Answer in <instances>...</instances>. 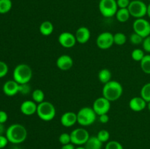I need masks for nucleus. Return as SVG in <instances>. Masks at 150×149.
Masks as SVG:
<instances>
[{
    "label": "nucleus",
    "instance_id": "f257e3e1",
    "mask_svg": "<svg viewBox=\"0 0 150 149\" xmlns=\"http://www.w3.org/2000/svg\"><path fill=\"white\" fill-rule=\"evenodd\" d=\"M5 136L10 143L13 145H18L26 140L27 130L24 126L20 124H13L7 129Z\"/></svg>",
    "mask_w": 150,
    "mask_h": 149
},
{
    "label": "nucleus",
    "instance_id": "f03ea898",
    "mask_svg": "<svg viewBox=\"0 0 150 149\" xmlns=\"http://www.w3.org/2000/svg\"><path fill=\"white\" fill-rule=\"evenodd\" d=\"M103 96L109 100L114 102L120 99L123 93V88L120 83L116 80H111L104 84L102 90Z\"/></svg>",
    "mask_w": 150,
    "mask_h": 149
},
{
    "label": "nucleus",
    "instance_id": "7ed1b4c3",
    "mask_svg": "<svg viewBox=\"0 0 150 149\" xmlns=\"http://www.w3.org/2000/svg\"><path fill=\"white\" fill-rule=\"evenodd\" d=\"M13 77L18 84L29 83L32 77V68L26 64H18L13 70Z\"/></svg>",
    "mask_w": 150,
    "mask_h": 149
},
{
    "label": "nucleus",
    "instance_id": "20e7f679",
    "mask_svg": "<svg viewBox=\"0 0 150 149\" xmlns=\"http://www.w3.org/2000/svg\"><path fill=\"white\" fill-rule=\"evenodd\" d=\"M37 115L44 121H50L56 116V108L51 102L44 101L38 105Z\"/></svg>",
    "mask_w": 150,
    "mask_h": 149
},
{
    "label": "nucleus",
    "instance_id": "39448f33",
    "mask_svg": "<svg viewBox=\"0 0 150 149\" xmlns=\"http://www.w3.org/2000/svg\"><path fill=\"white\" fill-rule=\"evenodd\" d=\"M97 115L93 108L84 107L81 108L77 112V123L82 127H88L95 123Z\"/></svg>",
    "mask_w": 150,
    "mask_h": 149
},
{
    "label": "nucleus",
    "instance_id": "423d86ee",
    "mask_svg": "<svg viewBox=\"0 0 150 149\" xmlns=\"http://www.w3.org/2000/svg\"><path fill=\"white\" fill-rule=\"evenodd\" d=\"M130 16L137 18H142L147 14V5L142 0H133L130 1L128 7Z\"/></svg>",
    "mask_w": 150,
    "mask_h": 149
},
{
    "label": "nucleus",
    "instance_id": "0eeeda50",
    "mask_svg": "<svg viewBox=\"0 0 150 149\" xmlns=\"http://www.w3.org/2000/svg\"><path fill=\"white\" fill-rule=\"evenodd\" d=\"M117 0H100L99 2V10L105 18L114 16L118 10Z\"/></svg>",
    "mask_w": 150,
    "mask_h": 149
},
{
    "label": "nucleus",
    "instance_id": "6e6552de",
    "mask_svg": "<svg viewBox=\"0 0 150 149\" xmlns=\"http://www.w3.org/2000/svg\"><path fill=\"white\" fill-rule=\"evenodd\" d=\"M71 143L76 145L81 146L84 145L90 137L89 131L84 128H77L70 133Z\"/></svg>",
    "mask_w": 150,
    "mask_h": 149
},
{
    "label": "nucleus",
    "instance_id": "1a4fd4ad",
    "mask_svg": "<svg viewBox=\"0 0 150 149\" xmlns=\"http://www.w3.org/2000/svg\"><path fill=\"white\" fill-rule=\"evenodd\" d=\"M133 29L135 33L140 35L144 39L150 35V23L144 18H137L135 20Z\"/></svg>",
    "mask_w": 150,
    "mask_h": 149
},
{
    "label": "nucleus",
    "instance_id": "9d476101",
    "mask_svg": "<svg viewBox=\"0 0 150 149\" xmlns=\"http://www.w3.org/2000/svg\"><path fill=\"white\" fill-rule=\"evenodd\" d=\"M114 42V34L111 32H102L96 39V45L102 50H106L112 47Z\"/></svg>",
    "mask_w": 150,
    "mask_h": 149
},
{
    "label": "nucleus",
    "instance_id": "9b49d317",
    "mask_svg": "<svg viewBox=\"0 0 150 149\" xmlns=\"http://www.w3.org/2000/svg\"><path fill=\"white\" fill-rule=\"evenodd\" d=\"M92 108L98 115L107 114L111 108V102L103 96H101L95 99Z\"/></svg>",
    "mask_w": 150,
    "mask_h": 149
},
{
    "label": "nucleus",
    "instance_id": "f8f14e48",
    "mask_svg": "<svg viewBox=\"0 0 150 149\" xmlns=\"http://www.w3.org/2000/svg\"><path fill=\"white\" fill-rule=\"evenodd\" d=\"M59 43L65 48H71L76 45L77 40L75 34L68 32H64L59 35Z\"/></svg>",
    "mask_w": 150,
    "mask_h": 149
},
{
    "label": "nucleus",
    "instance_id": "ddd939ff",
    "mask_svg": "<svg viewBox=\"0 0 150 149\" xmlns=\"http://www.w3.org/2000/svg\"><path fill=\"white\" fill-rule=\"evenodd\" d=\"M57 67L62 71H67L70 70L73 65V60L71 56L67 54L62 55L57 60Z\"/></svg>",
    "mask_w": 150,
    "mask_h": 149
},
{
    "label": "nucleus",
    "instance_id": "4468645a",
    "mask_svg": "<svg viewBox=\"0 0 150 149\" xmlns=\"http://www.w3.org/2000/svg\"><path fill=\"white\" fill-rule=\"evenodd\" d=\"M61 124L64 127H71L77 123V113L72 111L64 112L60 118Z\"/></svg>",
    "mask_w": 150,
    "mask_h": 149
},
{
    "label": "nucleus",
    "instance_id": "2eb2a0df",
    "mask_svg": "<svg viewBox=\"0 0 150 149\" xmlns=\"http://www.w3.org/2000/svg\"><path fill=\"white\" fill-rule=\"evenodd\" d=\"M38 105L33 100H26L21 103L20 106V110L23 115H32L37 112Z\"/></svg>",
    "mask_w": 150,
    "mask_h": 149
},
{
    "label": "nucleus",
    "instance_id": "dca6fc26",
    "mask_svg": "<svg viewBox=\"0 0 150 149\" xmlns=\"http://www.w3.org/2000/svg\"><path fill=\"white\" fill-rule=\"evenodd\" d=\"M147 106V102L142 96H135L129 102V107L134 112H141Z\"/></svg>",
    "mask_w": 150,
    "mask_h": 149
},
{
    "label": "nucleus",
    "instance_id": "f3484780",
    "mask_svg": "<svg viewBox=\"0 0 150 149\" xmlns=\"http://www.w3.org/2000/svg\"><path fill=\"white\" fill-rule=\"evenodd\" d=\"M75 36H76V40H77L79 43L85 44L90 39V31H89V29L87 27L81 26V27H79L76 30Z\"/></svg>",
    "mask_w": 150,
    "mask_h": 149
},
{
    "label": "nucleus",
    "instance_id": "a211bd4d",
    "mask_svg": "<svg viewBox=\"0 0 150 149\" xmlns=\"http://www.w3.org/2000/svg\"><path fill=\"white\" fill-rule=\"evenodd\" d=\"M19 84L14 80H7L3 86V92L8 96H15L18 93Z\"/></svg>",
    "mask_w": 150,
    "mask_h": 149
},
{
    "label": "nucleus",
    "instance_id": "6ab92c4d",
    "mask_svg": "<svg viewBox=\"0 0 150 149\" xmlns=\"http://www.w3.org/2000/svg\"><path fill=\"white\" fill-rule=\"evenodd\" d=\"M86 149H102L103 143L98 138V137H90L84 144Z\"/></svg>",
    "mask_w": 150,
    "mask_h": 149
},
{
    "label": "nucleus",
    "instance_id": "aec40b11",
    "mask_svg": "<svg viewBox=\"0 0 150 149\" xmlns=\"http://www.w3.org/2000/svg\"><path fill=\"white\" fill-rule=\"evenodd\" d=\"M40 32L43 36H49L54 32V25L49 20L43 21L39 28Z\"/></svg>",
    "mask_w": 150,
    "mask_h": 149
},
{
    "label": "nucleus",
    "instance_id": "412c9836",
    "mask_svg": "<svg viewBox=\"0 0 150 149\" xmlns=\"http://www.w3.org/2000/svg\"><path fill=\"white\" fill-rule=\"evenodd\" d=\"M117 20L120 23H125L130 17V12L127 8H120L115 15Z\"/></svg>",
    "mask_w": 150,
    "mask_h": 149
},
{
    "label": "nucleus",
    "instance_id": "4be33fe9",
    "mask_svg": "<svg viewBox=\"0 0 150 149\" xmlns=\"http://www.w3.org/2000/svg\"><path fill=\"white\" fill-rule=\"evenodd\" d=\"M98 79L103 84L111 80V72L108 69H102L98 72Z\"/></svg>",
    "mask_w": 150,
    "mask_h": 149
},
{
    "label": "nucleus",
    "instance_id": "5701e85b",
    "mask_svg": "<svg viewBox=\"0 0 150 149\" xmlns=\"http://www.w3.org/2000/svg\"><path fill=\"white\" fill-rule=\"evenodd\" d=\"M32 100L37 104H40L41 102H44L45 99V93L41 89H35L32 93Z\"/></svg>",
    "mask_w": 150,
    "mask_h": 149
},
{
    "label": "nucleus",
    "instance_id": "b1692460",
    "mask_svg": "<svg viewBox=\"0 0 150 149\" xmlns=\"http://www.w3.org/2000/svg\"><path fill=\"white\" fill-rule=\"evenodd\" d=\"M142 71L147 74H150V55H145L143 59L140 61Z\"/></svg>",
    "mask_w": 150,
    "mask_h": 149
},
{
    "label": "nucleus",
    "instance_id": "393cba45",
    "mask_svg": "<svg viewBox=\"0 0 150 149\" xmlns=\"http://www.w3.org/2000/svg\"><path fill=\"white\" fill-rule=\"evenodd\" d=\"M12 6L11 0H0V14H5L10 12Z\"/></svg>",
    "mask_w": 150,
    "mask_h": 149
},
{
    "label": "nucleus",
    "instance_id": "a878e982",
    "mask_svg": "<svg viewBox=\"0 0 150 149\" xmlns=\"http://www.w3.org/2000/svg\"><path fill=\"white\" fill-rule=\"evenodd\" d=\"M141 96L146 102H150V83H147L142 86L141 89Z\"/></svg>",
    "mask_w": 150,
    "mask_h": 149
},
{
    "label": "nucleus",
    "instance_id": "bb28decb",
    "mask_svg": "<svg viewBox=\"0 0 150 149\" xmlns=\"http://www.w3.org/2000/svg\"><path fill=\"white\" fill-rule=\"evenodd\" d=\"M114 42L117 45H123L127 42V37L124 33L117 32L114 34Z\"/></svg>",
    "mask_w": 150,
    "mask_h": 149
},
{
    "label": "nucleus",
    "instance_id": "cd10ccee",
    "mask_svg": "<svg viewBox=\"0 0 150 149\" xmlns=\"http://www.w3.org/2000/svg\"><path fill=\"white\" fill-rule=\"evenodd\" d=\"M144 56H145L144 51L140 49V48H136V49H134L131 53V58H133L134 61H139V62L143 59Z\"/></svg>",
    "mask_w": 150,
    "mask_h": 149
},
{
    "label": "nucleus",
    "instance_id": "c85d7f7f",
    "mask_svg": "<svg viewBox=\"0 0 150 149\" xmlns=\"http://www.w3.org/2000/svg\"><path fill=\"white\" fill-rule=\"evenodd\" d=\"M97 137L103 143H106L110 139V133L108 132V131L105 129L100 130V131H98Z\"/></svg>",
    "mask_w": 150,
    "mask_h": 149
},
{
    "label": "nucleus",
    "instance_id": "c756f323",
    "mask_svg": "<svg viewBox=\"0 0 150 149\" xmlns=\"http://www.w3.org/2000/svg\"><path fill=\"white\" fill-rule=\"evenodd\" d=\"M59 141L62 145H67L69 143H71V137H70V134L68 133H62L59 135Z\"/></svg>",
    "mask_w": 150,
    "mask_h": 149
},
{
    "label": "nucleus",
    "instance_id": "7c9ffc66",
    "mask_svg": "<svg viewBox=\"0 0 150 149\" xmlns=\"http://www.w3.org/2000/svg\"><path fill=\"white\" fill-rule=\"evenodd\" d=\"M105 149H124L122 145L116 140H111L105 145Z\"/></svg>",
    "mask_w": 150,
    "mask_h": 149
},
{
    "label": "nucleus",
    "instance_id": "2f4dec72",
    "mask_svg": "<svg viewBox=\"0 0 150 149\" xmlns=\"http://www.w3.org/2000/svg\"><path fill=\"white\" fill-rule=\"evenodd\" d=\"M130 41L133 45H139L142 44L144 41V38L138 34L133 32L130 37Z\"/></svg>",
    "mask_w": 150,
    "mask_h": 149
},
{
    "label": "nucleus",
    "instance_id": "473e14b6",
    "mask_svg": "<svg viewBox=\"0 0 150 149\" xmlns=\"http://www.w3.org/2000/svg\"><path fill=\"white\" fill-rule=\"evenodd\" d=\"M31 92V86L29 83H24V84H19L18 93L22 95H27Z\"/></svg>",
    "mask_w": 150,
    "mask_h": 149
},
{
    "label": "nucleus",
    "instance_id": "72a5a7b5",
    "mask_svg": "<svg viewBox=\"0 0 150 149\" xmlns=\"http://www.w3.org/2000/svg\"><path fill=\"white\" fill-rule=\"evenodd\" d=\"M8 66L5 62L0 61V78L4 77L8 73Z\"/></svg>",
    "mask_w": 150,
    "mask_h": 149
},
{
    "label": "nucleus",
    "instance_id": "f704fd0d",
    "mask_svg": "<svg viewBox=\"0 0 150 149\" xmlns=\"http://www.w3.org/2000/svg\"><path fill=\"white\" fill-rule=\"evenodd\" d=\"M142 45H143L142 46H143L144 51L147 53H150V35L144 39Z\"/></svg>",
    "mask_w": 150,
    "mask_h": 149
},
{
    "label": "nucleus",
    "instance_id": "c9c22d12",
    "mask_svg": "<svg viewBox=\"0 0 150 149\" xmlns=\"http://www.w3.org/2000/svg\"><path fill=\"white\" fill-rule=\"evenodd\" d=\"M117 6L119 8H127L130 4V0H117Z\"/></svg>",
    "mask_w": 150,
    "mask_h": 149
},
{
    "label": "nucleus",
    "instance_id": "e433bc0d",
    "mask_svg": "<svg viewBox=\"0 0 150 149\" xmlns=\"http://www.w3.org/2000/svg\"><path fill=\"white\" fill-rule=\"evenodd\" d=\"M8 143L9 141L6 136L0 135V149L5 148L7 145V144H8Z\"/></svg>",
    "mask_w": 150,
    "mask_h": 149
},
{
    "label": "nucleus",
    "instance_id": "4c0bfd02",
    "mask_svg": "<svg viewBox=\"0 0 150 149\" xmlns=\"http://www.w3.org/2000/svg\"><path fill=\"white\" fill-rule=\"evenodd\" d=\"M8 119V115L7 113L4 110H0V123L4 124Z\"/></svg>",
    "mask_w": 150,
    "mask_h": 149
},
{
    "label": "nucleus",
    "instance_id": "58836bf2",
    "mask_svg": "<svg viewBox=\"0 0 150 149\" xmlns=\"http://www.w3.org/2000/svg\"><path fill=\"white\" fill-rule=\"evenodd\" d=\"M99 121L102 124H107L109 121V116L108 114H103L99 115Z\"/></svg>",
    "mask_w": 150,
    "mask_h": 149
},
{
    "label": "nucleus",
    "instance_id": "ea45409f",
    "mask_svg": "<svg viewBox=\"0 0 150 149\" xmlns=\"http://www.w3.org/2000/svg\"><path fill=\"white\" fill-rule=\"evenodd\" d=\"M76 148H75L74 145L72 144V143H69V144L67 145H62V147L61 148V149H75Z\"/></svg>",
    "mask_w": 150,
    "mask_h": 149
},
{
    "label": "nucleus",
    "instance_id": "a19ab883",
    "mask_svg": "<svg viewBox=\"0 0 150 149\" xmlns=\"http://www.w3.org/2000/svg\"><path fill=\"white\" fill-rule=\"evenodd\" d=\"M4 131H5V129H4V124H1L0 123V135H3Z\"/></svg>",
    "mask_w": 150,
    "mask_h": 149
},
{
    "label": "nucleus",
    "instance_id": "79ce46f5",
    "mask_svg": "<svg viewBox=\"0 0 150 149\" xmlns=\"http://www.w3.org/2000/svg\"><path fill=\"white\" fill-rule=\"evenodd\" d=\"M147 15L149 16V18H150V3L149 4V5H147Z\"/></svg>",
    "mask_w": 150,
    "mask_h": 149
},
{
    "label": "nucleus",
    "instance_id": "37998d69",
    "mask_svg": "<svg viewBox=\"0 0 150 149\" xmlns=\"http://www.w3.org/2000/svg\"><path fill=\"white\" fill-rule=\"evenodd\" d=\"M10 149H21V148L19 146H18L17 145H13Z\"/></svg>",
    "mask_w": 150,
    "mask_h": 149
},
{
    "label": "nucleus",
    "instance_id": "c03bdc74",
    "mask_svg": "<svg viewBox=\"0 0 150 149\" xmlns=\"http://www.w3.org/2000/svg\"><path fill=\"white\" fill-rule=\"evenodd\" d=\"M75 149H86L85 147H82V146H78L77 148H76Z\"/></svg>",
    "mask_w": 150,
    "mask_h": 149
},
{
    "label": "nucleus",
    "instance_id": "a18cd8bd",
    "mask_svg": "<svg viewBox=\"0 0 150 149\" xmlns=\"http://www.w3.org/2000/svg\"><path fill=\"white\" fill-rule=\"evenodd\" d=\"M147 108H148V110H149V111L150 112V102H147Z\"/></svg>",
    "mask_w": 150,
    "mask_h": 149
},
{
    "label": "nucleus",
    "instance_id": "49530a36",
    "mask_svg": "<svg viewBox=\"0 0 150 149\" xmlns=\"http://www.w3.org/2000/svg\"><path fill=\"white\" fill-rule=\"evenodd\" d=\"M149 1H150V0H149Z\"/></svg>",
    "mask_w": 150,
    "mask_h": 149
},
{
    "label": "nucleus",
    "instance_id": "de8ad7c7",
    "mask_svg": "<svg viewBox=\"0 0 150 149\" xmlns=\"http://www.w3.org/2000/svg\"><path fill=\"white\" fill-rule=\"evenodd\" d=\"M142 1H143V0H142Z\"/></svg>",
    "mask_w": 150,
    "mask_h": 149
}]
</instances>
